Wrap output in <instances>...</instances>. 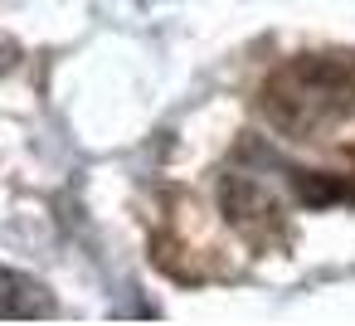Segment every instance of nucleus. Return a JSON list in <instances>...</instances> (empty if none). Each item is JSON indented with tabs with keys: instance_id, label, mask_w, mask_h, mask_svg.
Masks as SVG:
<instances>
[{
	"instance_id": "f257e3e1",
	"label": "nucleus",
	"mask_w": 355,
	"mask_h": 326,
	"mask_svg": "<svg viewBox=\"0 0 355 326\" xmlns=\"http://www.w3.org/2000/svg\"><path fill=\"white\" fill-rule=\"evenodd\" d=\"M355 108V64L336 54H302L263 83V112L287 137H316Z\"/></svg>"
},
{
	"instance_id": "f03ea898",
	"label": "nucleus",
	"mask_w": 355,
	"mask_h": 326,
	"mask_svg": "<svg viewBox=\"0 0 355 326\" xmlns=\"http://www.w3.org/2000/svg\"><path fill=\"white\" fill-rule=\"evenodd\" d=\"M219 200H224V214L248 234V239H258V243H268L272 234H277V205L253 185V180H243V175H229L224 180V190H219Z\"/></svg>"
},
{
	"instance_id": "7ed1b4c3",
	"label": "nucleus",
	"mask_w": 355,
	"mask_h": 326,
	"mask_svg": "<svg viewBox=\"0 0 355 326\" xmlns=\"http://www.w3.org/2000/svg\"><path fill=\"white\" fill-rule=\"evenodd\" d=\"M49 311H54V297L44 282L15 268H0V316H49Z\"/></svg>"
},
{
	"instance_id": "20e7f679",
	"label": "nucleus",
	"mask_w": 355,
	"mask_h": 326,
	"mask_svg": "<svg viewBox=\"0 0 355 326\" xmlns=\"http://www.w3.org/2000/svg\"><path fill=\"white\" fill-rule=\"evenodd\" d=\"M15 59H20V49H15L6 35H0V74H10V69H15Z\"/></svg>"
}]
</instances>
